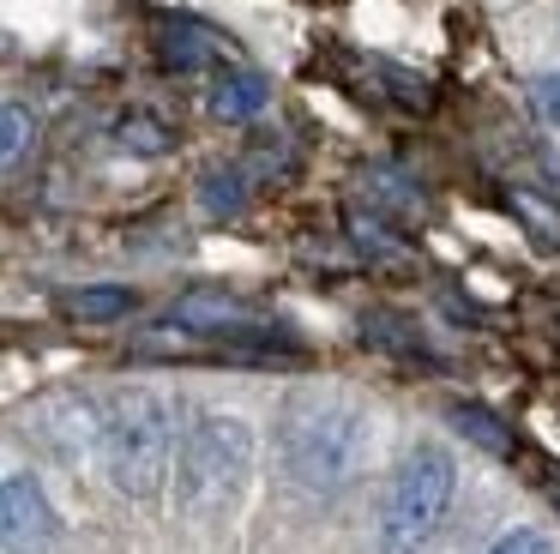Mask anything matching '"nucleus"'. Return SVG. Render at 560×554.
<instances>
[{
    "instance_id": "nucleus-3",
    "label": "nucleus",
    "mask_w": 560,
    "mask_h": 554,
    "mask_svg": "<svg viewBox=\"0 0 560 554\" xmlns=\"http://www.w3.org/2000/svg\"><path fill=\"white\" fill-rule=\"evenodd\" d=\"M254 470V434L235 416H199L182 434V458H175V488L194 518H223L247 488Z\"/></svg>"
},
{
    "instance_id": "nucleus-15",
    "label": "nucleus",
    "mask_w": 560,
    "mask_h": 554,
    "mask_svg": "<svg viewBox=\"0 0 560 554\" xmlns=\"http://www.w3.org/2000/svg\"><path fill=\"white\" fill-rule=\"evenodd\" d=\"M530 108L548 120V127H560V72H542V79H530Z\"/></svg>"
},
{
    "instance_id": "nucleus-9",
    "label": "nucleus",
    "mask_w": 560,
    "mask_h": 554,
    "mask_svg": "<svg viewBox=\"0 0 560 554\" xmlns=\"http://www.w3.org/2000/svg\"><path fill=\"white\" fill-rule=\"evenodd\" d=\"M133 289L127 284H85V289H61V313L67 320H85V325H103V320H121L133 313Z\"/></svg>"
},
{
    "instance_id": "nucleus-14",
    "label": "nucleus",
    "mask_w": 560,
    "mask_h": 554,
    "mask_svg": "<svg viewBox=\"0 0 560 554\" xmlns=\"http://www.w3.org/2000/svg\"><path fill=\"white\" fill-rule=\"evenodd\" d=\"M482 554H555V542H548L542 530H506V536H494Z\"/></svg>"
},
{
    "instance_id": "nucleus-2",
    "label": "nucleus",
    "mask_w": 560,
    "mask_h": 554,
    "mask_svg": "<svg viewBox=\"0 0 560 554\" xmlns=\"http://www.w3.org/2000/svg\"><path fill=\"white\" fill-rule=\"evenodd\" d=\"M97 452L109 482L127 500H158L170 482V452H175V422L170 404L151 392H127L97 416Z\"/></svg>"
},
{
    "instance_id": "nucleus-5",
    "label": "nucleus",
    "mask_w": 560,
    "mask_h": 554,
    "mask_svg": "<svg viewBox=\"0 0 560 554\" xmlns=\"http://www.w3.org/2000/svg\"><path fill=\"white\" fill-rule=\"evenodd\" d=\"M0 530H7V554H49L55 549L61 524H55V506L37 476H7V488H0Z\"/></svg>"
},
{
    "instance_id": "nucleus-6",
    "label": "nucleus",
    "mask_w": 560,
    "mask_h": 554,
    "mask_svg": "<svg viewBox=\"0 0 560 554\" xmlns=\"http://www.w3.org/2000/svg\"><path fill=\"white\" fill-rule=\"evenodd\" d=\"M170 320L182 325V332H199V337H235V344L247 337V344H271V337L254 332V308L235 301V296H223V289H194V296H182Z\"/></svg>"
},
{
    "instance_id": "nucleus-12",
    "label": "nucleus",
    "mask_w": 560,
    "mask_h": 554,
    "mask_svg": "<svg viewBox=\"0 0 560 554\" xmlns=\"http://www.w3.org/2000/svg\"><path fill=\"white\" fill-rule=\"evenodd\" d=\"M199 205H206L211 217H235L247 205V181L235 175V169H206V175H199Z\"/></svg>"
},
{
    "instance_id": "nucleus-13",
    "label": "nucleus",
    "mask_w": 560,
    "mask_h": 554,
    "mask_svg": "<svg viewBox=\"0 0 560 554\" xmlns=\"http://www.w3.org/2000/svg\"><path fill=\"white\" fill-rule=\"evenodd\" d=\"M115 139H121L127 151H139V157H158V151H170V132H163L151 115H127L121 127H115Z\"/></svg>"
},
{
    "instance_id": "nucleus-11",
    "label": "nucleus",
    "mask_w": 560,
    "mask_h": 554,
    "mask_svg": "<svg viewBox=\"0 0 560 554\" xmlns=\"http://www.w3.org/2000/svg\"><path fill=\"white\" fill-rule=\"evenodd\" d=\"M31 145H37V120H31V108L25 103H7V108H0V163H7V175L25 169Z\"/></svg>"
},
{
    "instance_id": "nucleus-8",
    "label": "nucleus",
    "mask_w": 560,
    "mask_h": 554,
    "mask_svg": "<svg viewBox=\"0 0 560 554\" xmlns=\"http://www.w3.org/2000/svg\"><path fill=\"white\" fill-rule=\"evenodd\" d=\"M266 103H271V84L247 67L223 72L218 91H211V115L218 120H254V115H266Z\"/></svg>"
},
{
    "instance_id": "nucleus-10",
    "label": "nucleus",
    "mask_w": 560,
    "mask_h": 554,
    "mask_svg": "<svg viewBox=\"0 0 560 554\" xmlns=\"http://www.w3.org/2000/svg\"><path fill=\"white\" fill-rule=\"evenodd\" d=\"M446 422H452V428H458L470 446H482L488 458H512V452H518L512 428L494 416V409H482V404H452V409H446Z\"/></svg>"
},
{
    "instance_id": "nucleus-7",
    "label": "nucleus",
    "mask_w": 560,
    "mask_h": 554,
    "mask_svg": "<svg viewBox=\"0 0 560 554\" xmlns=\"http://www.w3.org/2000/svg\"><path fill=\"white\" fill-rule=\"evenodd\" d=\"M218 55H230V43H223L218 31H206V24H194V19L163 24V60H170L175 72H199V67H211Z\"/></svg>"
},
{
    "instance_id": "nucleus-1",
    "label": "nucleus",
    "mask_w": 560,
    "mask_h": 554,
    "mask_svg": "<svg viewBox=\"0 0 560 554\" xmlns=\"http://www.w3.org/2000/svg\"><path fill=\"white\" fill-rule=\"evenodd\" d=\"M278 446H283V470H290L295 488L331 494L362 470L368 422H362V409L343 404V397H295V404L283 409Z\"/></svg>"
},
{
    "instance_id": "nucleus-4",
    "label": "nucleus",
    "mask_w": 560,
    "mask_h": 554,
    "mask_svg": "<svg viewBox=\"0 0 560 554\" xmlns=\"http://www.w3.org/2000/svg\"><path fill=\"white\" fill-rule=\"evenodd\" d=\"M452 488H458L452 452H440V446L404 452V464L386 482V500H380V554H422L452 506Z\"/></svg>"
}]
</instances>
